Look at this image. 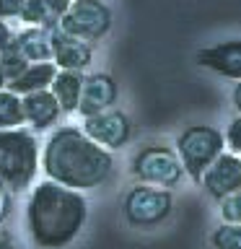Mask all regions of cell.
<instances>
[{
	"label": "cell",
	"mask_w": 241,
	"mask_h": 249,
	"mask_svg": "<svg viewBox=\"0 0 241 249\" xmlns=\"http://www.w3.org/2000/svg\"><path fill=\"white\" fill-rule=\"evenodd\" d=\"M39 166L50 182L88 192L112 177L114 156L86 138L81 127L60 124L39 151Z\"/></svg>",
	"instance_id": "obj_1"
},
{
	"label": "cell",
	"mask_w": 241,
	"mask_h": 249,
	"mask_svg": "<svg viewBox=\"0 0 241 249\" xmlns=\"http://www.w3.org/2000/svg\"><path fill=\"white\" fill-rule=\"evenodd\" d=\"M88 221V200L83 192L42 179L26 200V229L39 249H62L78 239Z\"/></svg>",
	"instance_id": "obj_2"
},
{
	"label": "cell",
	"mask_w": 241,
	"mask_h": 249,
	"mask_svg": "<svg viewBox=\"0 0 241 249\" xmlns=\"http://www.w3.org/2000/svg\"><path fill=\"white\" fill-rule=\"evenodd\" d=\"M39 174V140L31 130H0V184L11 195L29 192Z\"/></svg>",
	"instance_id": "obj_3"
},
{
	"label": "cell",
	"mask_w": 241,
	"mask_h": 249,
	"mask_svg": "<svg viewBox=\"0 0 241 249\" xmlns=\"http://www.w3.org/2000/svg\"><path fill=\"white\" fill-rule=\"evenodd\" d=\"M176 159L182 163L184 174L192 182L200 184L202 174L213 166V161L221 153H225L223 132L213 124H189L179 132L176 138Z\"/></svg>",
	"instance_id": "obj_4"
},
{
	"label": "cell",
	"mask_w": 241,
	"mask_h": 249,
	"mask_svg": "<svg viewBox=\"0 0 241 249\" xmlns=\"http://www.w3.org/2000/svg\"><path fill=\"white\" fill-rule=\"evenodd\" d=\"M132 174L140 184L158 187V190H171L182 182L184 169L176 159V151L169 145H143L132 156Z\"/></svg>",
	"instance_id": "obj_5"
},
{
	"label": "cell",
	"mask_w": 241,
	"mask_h": 249,
	"mask_svg": "<svg viewBox=\"0 0 241 249\" xmlns=\"http://www.w3.org/2000/svg\"><path fill=\"white\" fill-rule=\"evenodd\" d=\"M112 21H114V13L104 0H70L57 29L91 44L109 34Z\"/></svg>",
	"instance_id": "obj_6"
},
{
	"label": "cell",
	"mask_w": 241,
	"mask_h": 249,
	"mask_svg": "<svg viewBox=\"0 0 241 249\" xmlns=\"http://www.w3.org/2000/svg\"><path fill=\"white\" fill-rule=\"evenodd\" d=\"M122 210H124V218H127L130 226L153 229V226L163 223L171 215V210H174V195H171V190L138 184L124 195Z\"/></svg>",
	"instance_id": "obj_7"
},
{
	"label": "cell",
	"mask_w": 241,
	"mask_h": 249,
	"mask_svg": "<svg viewBox=\"0 0 241 249\" xmlns=\"http://www.w3.org/2000/svg\"><path fill=\"white\" fill-rule=\"evenodd\" d=\"M81 130L88 140H93V143L101 145L109 153L122 148V145H127V140L132 138V122L120 109H106V112L86 117Z\"/></svg>",
	"instance_id": "obj_8"
},
{
	"label": "cell",
	"mask_w": 241,
	"mask_h": 249,
	"mask_svg": "<svg viewBox=\"0 0 241 249\" xmlns=\"http://www.w3.org/2000/svg\"><path fill=\"white\" fill-rule=\"evenodd\" d=\"M200 184L218 202L223 197H228V195L241 192V159L233 153H221L213 161V166L202 174Z\"/></svg>",
	"instance_id": "obj_9"
},
{
	"label": "cell",
	"mask_w": 241,
	"mask_h": 249,
	"mask_svg": "<svg viewBox=\"0 0 241 249\" xmlns=\"http://www.w3.org/2000/svg\"><path fill=\"white\" fill-rule=\"evenodd\" d=\"M117 83L109 73H91L83 75V86H81V99H78V109L75 112L83 117H93L106 109H114L117 104Z\"/></svg>",
	"instance_id": "obj_10"
},
{
	"label": "cell",
	"mask_w": 241,
	"mask_h": 249,
	"mask_svg": "<svg viewBox=\"0 0 241 249\" xmlns=\"http://www.w3.org/2000/svg\"><path fill=\"white\" fill-rule=\"evenodd\" d=\"M52 42V65L57 70H73V73H83L93 62V47L78 36H70L60 29L50 31Z\"/></svg>",
	"instance_id": "obj_11"
},
{
	"label": "cell",
	"mask_w": 241,
	"mask_h": 249,
	"mask_svg": "<svg viewBox=\"0 0 241 249\" xmlns=\"http://www.w3.org/2000/svg\"><path fill=\"white\" fill-rule=\"evenodd\" d=\"M197 65L213 70L223 78H231V81H241V39H231V42H221L200 50Z\"/></svg>",
	"instance_id": "obj_12"
},
{
	"label": "cell",
	"mask_w": 241,
	"mask_h": 249,
	"mask_svg": "<svg viewBox=\"0 0 241 249\" xmlns=\"http://www.w3.org/2000/svg\"><path fill=\"white\" fill-rule=\"evenodd\" d=\"M21 104H23V124H29L31 132L50 130L62 117V109L50 91H36L29 93V96H21Z\"/></svg>",
	"instance_id": "obj_13"
},
{
	"label": "cell",
	"mask_w": 241,
	"mask_h": 249,
	"mask_svg": "<svg viewBox=\"0 0 241 249\" xmlns=\"http://www.w3.org/2000/svg\"><path fill=\"white\" fill-rule=\"evenodd\" d=\"M68 5H70V0H26L18 21H23V26L52 31V29H57Z\"/></svg>",
	"instance_id": "obj_14"
},
{
	"label": "cell",
	"mask_w": 241,
	"mask_h": 249,
	"mask_svg": "<svg viewBox=\"0 0 241 249\" xmlns=\"http://www.w3.org/2000/svg\"><path fill=\"white\" fill-rule=\"evenodd\" d=\"M57 75V68L52 62H31L21 70L13 81H8L5 89L16 93V96H29V93L36 91H50V86Z\"/></svg>",
	"instance_id": "obj_15"
},
{
	"label": "cell",
	"mask_w": 241,
	"mask_h": 249,
	"mask_svg": "<svg viewBox=\"0 0 241 249\" xmlns=\"http://www.w3.org/2000/svg\"><path fill=\"white\" fill-rule=\"evenodd\" d=\"M16 47L23 54V60L29 62H52V42H50V31L34 29V26H23L21 31H16Z\"/></svg>",
	"instance_id": "obj_16"
},
{
	"label": "cell",
	"mask_w": 241,
	"mask_h": 249,
	"mask_svg": "<svg viewBox=\"0 0 241 249\" xmlns=\"http://www.w3.org/2000/svg\"><path fill=\"white\" fill-rule=\"evenodd\" d=\"M86 73H73V70H57L54 81L50 86V93L60 104L62 114H70L78 109V99H81V86H83Z\"/></svg>",
	"instance_id": "obj_17"
},
{
	"label": "cell",
	"mask_w": 241,
	"mask_h": 249,
	"mask_svg": "<svg viewBox=\"0 0 241 249\" xmlns=\"http://www.w3.org/2000/svg\"><path fill=\"white\" fill-rule=\"evenodd\" d=\"M23 124V104L21 96L11 91H0V130H16Z\"/></svg>",
	"instance_id": "obj_18"
},
{
	"label": "cell",
	"mask_w": 241,
	"mask_h": 249,
	"mask_svg": "<svg viewBox=\"0 0 241 249\" xmlns=\"http://www.w3.org/2000/svg\"><path fill=\"white\" fill-rule=\"evenodd\" d=\"M26 65H29V62L23 60V54L18 52V47H16V39H13L11 44H5L3 50H0V70H3L5 81H13V78L18 75Z\"/></svg>",
	"instance_id": "obj_19"
},
{
	"label": "cell",
	"mask_w": 241,
	"mask_h": 249,
	"mask_svg": "<svg viewBox=\"0 0 241 249\" xmlns=\"http://www.w3.org/2000/svg\"><path fill=\"white\" fill-rule=\"evenodd\" d=\"M210 244L213 249H241V226L221 223L210 233Z\"/></svg>",
	"instance_id": "obj_20"
},
{
	"label": "cell",
	"mask_w": 241,
	"mask_h": 249,
	"mask_svg": "<svg viewBox=\"0 0 241 249\" xmlns=\"http://www.w3.org/2000/svg\"><path fill=\"white\" fill-rule=\"evenodd\" d=\"M221 218H223V223L241 226V192L228 195V197L221 200Z\"/></svg>",
	"instance_id": "obj_21"
},
{
	"label": "cell",
	"mask_w": 241,
	"mask_h": 249,
	"mask_svg": "<svg viewBox=\"0 0 241 249\" xmlns=\"http://www.w3.org/2000/svg\"><path fill=\"white\" fill-rule=\"evenodd\" d=\"M223 143H225V153H233L241 159V114H236L231 120L228 130L223 135Z\"/></svg>",
	"instance_id": "obj_22"
},
{
	"label": "cell",
	"mask_w": 241,
	"mask_h": 249,
	"mask_svg": "<svg viewBox=\"0 0 241 249\" xmlns=\"http://www.w3.org/2000/svg\"><path fill=\"white\" fill-rule=\"evenodd\" d=\"M26 0H0V21H8V18H18Z\"/></svg>",
	"instance_id": "obj_23"
},
{
	"label": "cell",
	"mask_w": 241,
	"mask_h": 249,
	"mask_svg": "<svg viewBox=\"0 0 241 249\" xmlns=\"http://www.w3.org/2000/svg\"><path fill=\"white\" fill-rule=\"evenodd\" d=\"M11 213H13V195L0 184V229H3V223L11 218Z\"/></svg>",
	"instance_id": "obj_24"
},
{
	"label": "cell",
	"mask_w": 241,
	"mask_h": 249,
	"mask_svg": "<svg viewBox=\"0 0 241 249\" xmlns=\"http://www.w3.org/2000/svg\"><path fill=\"white\" fill-rule=\"evenodd\" d=\"M13 39H16V31H13L11 26H8L5 21H0V50H3L5 44H11Z\"/></svg>",
	"instance_id": "obj_25"
},
{
	"label": "cell",
	"mask_w": 241,
	"mask_h": 249,
	"mask_svg": "<svg viewBox=\"0 0 241 249\" xmlns=\"http://www.w3.org/2000/svg\"><path fill=\"white\" fill-rule=\"evenodd\" d=\"M0 249H18L13 244V239H11V233H5V231H0Z\"/></svg>",
	"instance_id": "obj_26"
},
{
	"label": "cell",
	"mask_w": 241,
	"mask_h": 249,
	"mask_svg": "<svg viewBox=\"0 0 241 249\" xmlns=\"http://www.w3.org/2000/svg\"><path fill=\"white\" fill-rule=\"evenodd\" d=\"M233 107H236V112L241 114V81L236 83V89H233Z\"/></svg>",
	"instance_id": "obj_27"
},
{
	"label": "cell",
	"mask_w": 241,
	"mask_h": 249,
	"mask_svg": "<svg viewBox=\"0 0 241 249\" xmlns=\"http://www.w3.org/2000/svg\"><path fill=\"white\" fill-rule=\"evenodd\" d=\"M5 86H8V81H5V75H3V70H0V91H5Z\"/></svg>",
	"instance_id": "obj_28"
}]
</instances>
